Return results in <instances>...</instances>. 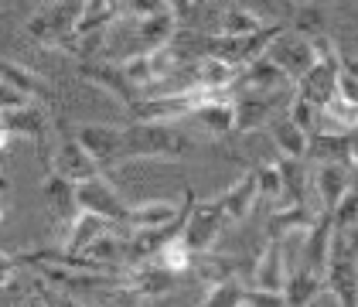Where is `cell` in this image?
<instances>
[{
  "mask_svg": "<svg viewBox=\"0 0 358 307\" xmlns=\"http://www.w3.org/2000/svg\"><path fill=\"white\" fill-rule=\"evenodd\" d=\"M201 154V140L171 123H127L123 127V154L120 168L134 161H178Z\"/></svg>",
  "mask_w": 358,
  "mask_h": 307,
  "instance_id": "obj_1",
  "label": "cell"
},
{
  "mask_svg": "<svg viewBox=\"0 0 358 307\" xmlns=\"http://www.w3.org/2000/svg\"><path fill=\"white\" fill-rule=\"evenodd\" d=\"M83 7H85V0H76V3H72V0L45 3V7H38L28 17L24 34H28L31 41L45 45V48H62V45L76 34V24H79V17H83Z\"/></svg>",
  "mask_w": 358,
  "mask_h": 307,
  "instance_id": "obj_2",
  "label": "cell"
},
{
  "mask_svg": "<svg viewBox=\"0 0 358 307\" xmlns=\"http://www.w3.org/2000/svg\"><path fill=\"white\" fill-rule=\"evenodd\" d=\"M294 103V89H280V92H243L236 96V134H252L276 123L280 116H287Z\"/></svg>",
  "mask_w": 358,
  "mask_h": 307,
  "instance_id": "obj_3",
  "label": "cell"
},
{
  "mask_svg": "<svg viewBox=\"0 0 358 307\" xmlns=\"http://www.w3.org/2000/svg\"><path fill=\"white\" fill-rule=\"evenodd\" d=\"M55 130H58V143L52 147V157H48V174H58V178H65V181H72V185H83V181H92V178H99L103 171L99 164L89 157L83 150V143L76 140V134L55 120Z\"/></svg>",
  "mask_w": 358,
  "mask_h": 307,
  "instance_id": "obj_4",
  "label": "cell"
},
{
  "mask_svg": "<svg viewBox=\"0 0 358 307\" xmlns=\"http://www.w3.org/2000/svg\"><path fill=\"white\" fill-rule=\"evenodd\" d=\"M280 34H287V24H283V21H280V24H266L259 34H249V38H208V55L222 58L225 65H232V69L239 72V69H246L249 62L266 55L270 45H273Z\"/></svg>",
  "mask_w": 358,
  "mask_h": 307,
  "instance_id": "obj_5",
  "label": "cell"
},
{
  "mask_svg": "<svg viewBox=\"0 0 358 307\" xmlns=\"http://www.w3.org/2000/svg\"><path fill=\"white\" fill-rule=\"evenodd\" d=\"M76 201H79V208L89 212V215H99V219H106V222H113V225H127L130 201L116 192V185H113L106 174L76 185Z\"/></svg>",
  "mask_w": 358,
  "mask_h": 307,
  "instance_id": "obj_6",
  "label": "cell"
},
{
  "mask_svg": "<svg viewBox=\"0 0 358 307\" xmlns=\"http://www.w3.org/2000/svg\"><path fill=\"white\" fill-rule=\"evenodd\" d=\"M225 215H222V205H219V195L215 198H205V201H194L192 215H188V225L181 232L185 246L194 252V256H205V252L215 250L219 243L222 229H225Z\"/></svg>",
  "mask_w": 358,
  "mask_h": 307,
  "instance_id": "obj_7",
  "label": "cell"
},
{
  "mask_svg": "<svg viewBox=\"0 0 358 307\" xmlns=\"http://www.w3.org/2000/svg\"><path fill=\"white\" fill-rule=\"evenodd\" d=\"M194 192H185V201H174V198H147V201H130V212H127V232H154V229H167L174 219H181V212L194 201Z\"/></svg>",
  "mask_w": 358,
  "mask_h": 307,
  "instance_id": "obj_8",
  "label": "cell"
},
{
  "mask_svg": "<svg viewBox=\"0 0 358 307\" xmlns=\"http://www.w3.org/2000/svg\"><path fill=\"white\" fill-rule=\"evenodd\" d=\"M76 140L83 143V150L99 164V171L120 168V154H123V127H110V123H79Z\"/></svg>",
  "mask_w": 358,
  "mask_h": 307,
  "instance_id": "obj_9",
  "label": "cell"
},
{
  "mask_svg": "<svg viewBox=\"0 0 358 307\" xmlns=\"http://www.w3.org/2000/svg\"><path fill=\"white\" fill-rule=\"evenodd\" d=\"M338 55H341V48H338L334 55L321 58L301 83L294 85V96L303 99V103H310L317 113L338 96V83H341V62H338Z\"/></svg>",
  "mask_w": 358,
  "mask_h": 307,
  "instance_id": "obj_10",
  "label": "cell"
},
{
  "mask_svg": "<svg viewBox=\"0 0 358 307\" xmlns=\"http://www.w3.org/2000/svg\"><path fill=\"white\" fill-rule=\"evenodd\" d=\"M76 76L85 79V83H92L96 89H103L106 96H113L123 110H130L140 99V92L127 83L120 62H103V58H96V62H76Z\"/></svg>",
  "mask_w": 358,
  "mask_h": 307,
  "instance_id": "obj_11",
  "label": "cell"
},
{
  "mask_svg": "<svg viewBox=\"0 0 358 307\" xmlns=\"http://www.w3.org/2000/svg\"><path fill=\"white\" fill-rule=\"evenodd\" d=\"M266 58L273 62L276 69L290 79V83L297 85L317 65V52H314V41H307V38H297V34H280L273 45H270V52H266Z\"/></svg>",
  "mask_w": 358,
  "mask_h": 307,
  "instance_id": "obj_12",
  "label": "cell"
},
{
  "mask_svg": "<svg viewBox=\"0 0 358 307\" xmlns=\"http://www.w3.org/2000/svg\"><path fill=\"white\" fill-rule=\"evenodd\" d=\"M41 198H45V212H48V219L55 225L58 243H62L69 236L72 222L79 219V212H83L79 201H76V185L65 181V178H58V174H48L41 181Z\"/></svg>",
  "mask_w": 358,
  "mask_h": 307,
  "instance_id": "obj_13",
  "label": "cell"
},
{
  "mask_svg": "<svg viewBox=\"0 0 358 307\" xmlns=\"http://www.w3.org/2000/svg\"><path fill=\"white\" fill-rule=\"evenodd\" d=\"M352 188V171L341 164H310V208L321 212H334L338 201L348 195Z\"/></svg>",
  "mask_w": 358,
  "mask_h": 307,
  "instance_id": "obj_14",
  "label": "cell"
},
{
  "mask_svg": "<svg viewBox=\"0 0 358 307\" xmlns=\"http://www.w3.org/2000/svg\"><path fill=\"white\" fill-rule=\"evenodd\" d=\"M331 243H334V219H331L328 212H321L314 219V225L307 229V236H303V252H301L303 270H310V273H317V277L324 280L328 259H331Z\"/></svg>",
  "mask_w": 358,
  "mask_h": 307,
  "instance_id": "obj_15",
  "label": "cell"
},
{
  "mask_svg": "<svg viewBox=\"0 0 358 307\" xmlns=\"http://www.w3.org/2000/svg\"><path fill=\"white\" fill-rule=\"evenodd\" d=\"M287 277H290V270H287V259H283V243L266 239L263 250L256 252V263H252V287L270 290V294H283Z\"/></svg>",
  "mask_w": 358,
  "mask_h": 307,
  "instance_id": "obj_16",
  "label": "cell"
},
{
  "mask_svg": "<svg viewBox=\"0 0 358 307\" xmlns=\"http://www.w3.org/2000/svg\"><path fill=\"white\" fill-rule=\"evenodd\" d=\"M280 89H294V83L266 55L249 62L246 69H239L236 72V83H232L236 96H243V92H280Z\"/></svg>",
  "mask_w": 358,
  "mask_h": 307,
  "instance_id": "obj_17",
  "label": "cell"
},
{
  "mask_svg": "<svg viewBox=\"0 0 358 307\" xmlns=\"http://www.w3.org/2000/svg\"><path fill=\"white\" fill-rule=\"evenodd\" d=\"M55 123H52V116L45 113L41 103H31L24 110H14V113H3L0 116V130L7 134V137H28L34 143H41V140L48 137V130H52Z\"/></svg>",
  "mask_w": 358,
  "mask_h": 307,
  "instance_id": "obj_18",
  "label": "cell"
},
{
  "mask_svg": "<svg viewBox=\"0 0 358 307\" xmlns=\"http://www.w3.org/2000/svg\"><path fill=\"white\" fill-rule=\"evenodd\" d=\"M283 181V205L280 208H310V164L307 161H276Z\"/></svg>",
  "mask_w": 358,
  "mask_h": 307,
  "instance_id": "obj_19",
  "label": "cell"
},
{
  "mask_svg": "<svg viewBox=\"0 0 358 307\" xmlns=\"http://www.w3.org/2000/svg\"><path fill=\"white\" fill-rule=\"evenodd\" d=\"M116 225L106 222V219H99V215H89V212H79V219L72 222L69 229V236L58 243L55 250L69 252V256H85V250L96 243V239H103L106 232H113Z\"/></svg>",
  "mask_w": 358,
  "mask_h": 307,
  "instance_id": "obj_20",
  "label": "cell"
},
{
  "mask_svg": "<svg viewBox=\"0 0 358 307\" xmlns=\"http://www.w3.org/2000/svg\"><path fill=\"white\" fill-rule=\"evenodd\" d=\"M256 201H259V192H256V174L249 171L243 174L236 185H229L225 192L219 195V205H222V215H225V222H243L249 212L256 208Z\"/></svg>",
  "mask_w": 358,
  "mask_h": 307,
  "instance_id": "obj_21",
  "label": "cell"
},
{
  "mask_svg": "<svg viewBox=\"0 0 358 307\" xmlns=\"http://www.w3.org/2000/svg\"><path fill=\"white\" fill-rule=\"evenodd\" d=\"M0 83L14 85L21 96H28L31 103H41V99H52V96H55V92H52V85L45 83L34 69L17 65V62H7V58H0Z\"/></svg>",
  "mask_w": 358,
  "mask_h": 307,
  "instance_id": "obj_22",
  "label": "cell"
},
{
  "mask_svg": "<svg viewBox=\"0 0 358 307\" xmlns=\"http://www.w3.org/2000/svg\"><path fill=\"white\" fill-rule=\"evenodd\" d=\"M263 28H266V21L259 17L256 7L225 3L219 14V34H215V38H249V34H259Z\"/></svg>",
  "mask_w": 358,
  "mask_h": 307,
  "instance_id": "obj_23",
  "label": "cell"
},
{
  "mask_svg": "<svg viewBox=\"0 0 358 307\" xmlns=\"http://www.w3.org/2000/svg\"><path fill=\"white\" fill-rule=\"evenodd\" d=\"M174 283H178V277L161 270V266H154V263H143V266L127 270V290H134L143 301H147V297H164V294H171Z\"/></svg>",
  "mask_w": 358,
  "mask_h": 307,
  "instance_id": "obj_24",
  "label": "cell"
},
{
  "mask_svg": "<svg viewBox=\"0 0 358 307\" xmlns=\"http://www.w3.org/2000/svg\"><path fill=\"white\" fill-rule=\"evenodd\" d=\"M123 17V7L113 3V0H85L83 17L76 24V34L72 38H89V34H106V31Z\"/></svg>",
  "mask_w": 358,
  "mask_h": 307,
  "instance_id": "obj_25",
  "label": "cell"
},
{
  "mask_svg": "<svg viewBox=\"0 0 358 307\" xmlns=\"http://www.w3.org/2000/svg\"><path fill=\"white\" fill-rule=\"evenodd\" d=\"M266 130L273 137L280 157H287V161H307V143H310V137L303 134L297 123H290V116H280Z\"/></svg>",
  "mask_w": 358,
  "mask_h": 307,
  "instance_id": "obj_26",
  "label": "cell"
},
{
  "mask_svg": "<svg viewBox=\"0 0 358 307\" xmlns=\"http://www.w3.org/2000/svg\"><path fill=\"white\" fill-rule=\"evenodd\" d=\"M192 273L205 287H219V283H229V280H239V259L219 256V252H205V256H194Z\"/></svg>",
  "mask_w": 358,
  "mask_h": 307,
  "instance_id": "obj_27",
  "label": "cell"
},
{
  "mask_svg": "<svg viewBox=\"0 0 358 307\" xmlns=\"http://www.w3.org/2000/svg\"><path fill=\"white\" fill-rule=\"evenodd\" d=\"M317 219L314 208H273L266 219V239H287L290 232H307Z\"/></svg>",
  "mask_w": 358,
  "mask_h": 307,
  "instance_id": "obj_28",
  "label": "cell"
},
{
  "mask_svg": "<svg viewBox=\"0 0 358 307\" xmlns=\"http://www.w3.org/2000/svg\"><path fill=\"white\" fill-rule=\"evenodd\" d=\"M192 120L201 123V130H208V137H225V134H236V103L232 99H219V103H208L194 113Z\"/></svg>",
  "mask_w": 358,
  "mask_h": 307,
  "instance_id": "obj_29",
  "label": "cell"
},
{
  "mask_svg": "<svg viewBox=\"0 0 358 307\" xmlns=\"http://www.w3.org/2000/svg\"><path fill=\"white\" fill-rule=\"evenodd\" d=\"M321 290H324V280L317 277V273H310V270H303V266H297V270L287 277L283 297H287V307H307L310 301H317Z\"/></svg>",
  "mask_w": 358,
  "mask_h": 307,
  "instance_id": "obj_30",
  "label": "cell"
},
{
  "mask_svg": "<svg viewBox=\"0 0 358 307\" xmlns=\"http://www.w3.org/2000/svg\"><path fill=\"white\" fill-rule=\"evenodd\" d=\"M324 10H328V7H321V3H294V14H290L294 34H297V38H307V41L324 38V34H328V14H324Z\"/></svg>",
  "mask_w": 358,
  "mask_h": 307,
  "instance_id": "obj_31",
  "label": "cell"
},
{
  "mask_svg": "<svg viewBox=\"0 0 358 307\" xmlns=\"http://www.w3.org/2000/svg\"><path fill=\"white\" fill-rule=\"evenodd\" d=\"M321 127L328 134H358V106L348 103L345 96H334L321 110Z\"/></svg>",
  "mask_w": 358,
  "mask_h": 307,
  "instance_id": "obj_32",
  "label": "cell"
},
{
  "mask_svg": "<svg viewBox=\"0 0 358 307\" xmlns=\"http://www.w3.org/2000/svg\"><path fill=\"white\" fill-rule=\"evenodd\" d=\"M236 83V69L232 65H225L222 58H201L198 62V85L201 89H208V92H225V89H232Z\"/></svg>",
  "mask_w": 358,
  "mask_h": 307,
  "instance_id": "obj_33",
  "label": "cell"
},
{
  "mask_svg": "<svg viewBox=\"0 0 358 307\" xmlns=\"http://www.w3.org/2000/svg\"><path fill=\"white\" fill-rule=\"evenodd\" d=\"M192 263H194V252L185 246V239H181V236H178V239H171L164 250L154 256V266H161V270L174 273V277L192 273Z\"/></svg>",
  "mask_w": 358,
  "mask_h": 307,
  "instance_id": "obj_34",
  "label": "cell"
},
{
  "mask_svg": "<svg viewBox=\"0 0 358 307\" xmlns=\"http://www.w3.org/2000/svg\"><path fill=\"white\" fill-rule=\"evenodd\" d=\"M243 301H246V283L229 280V283H219V287H208L205 297L194 307H243Z\"/></svg>",
  "mask_w": 358,
  "mask_h": 307,
  "instance_id": "obj_35",
  "label": "cell"
},
{
  "mask_svg": "<svg viewBox=\"0 0 358 307\" xmlns=\"http://www.w3.org/2000/svg\"><path fill=\"white\" fill-rule=\"evenodd\" d=\"M252 174H256V192H259V198L270 205V212L280 208V205H283V181H280V168H276V161L273 164H259Z\"/></svg>",
  "mask_w": 358,
  "mask_h": 307,
  "instance_id": "obj_36",
  "label": "cell"
},
{
  "mask_svg": "<svg viewBox=\"0 0 358 307\" xmlns=\"http://www.w3.org/2000/svg\"><path fill=\"white\" fill-rule=\"evenodd\" d=\"M83 307H143V297H137L134 290L127 287H116V290H96V294H85L76 297Z\"/></svg>",
  "mask_w": 358,
  "mask_h": 307,
  "instance_id": "obj_37",
  "label": "cell"
},
{
  "mask_svg": "<svg viewBox=\"0 0 358 307\" xmlns=\"http://www.w3.org/2000/svg\"><path fill=\"white\" fill-rule=\"evenodd\" d=\"M331 219H334V232H352V229H358V192L348 188V195L338 201V208L331 212Z\"/></svg>",
  "mask_w": 358,
  "mask_h": 307,
  "instance_id": "obj_38",
  "label": "cell"
},
{
  "mask_svg": "<svg viewBox=\"0 0 358 307\" xmlns=\"http://www.w3.org/2000/svg\"><path fill=\"white\" fill-rule=\"evenodd\" d=\"M287 116H290V123H297L307 137H314L317 130H321V113L314 110L310 103H303V99H297L294 96V103H290V110H287Z\"/></svg>",
  "mask_w": 358,
  "mask_h": 307,
  "instance_id": "obj_39",
  "label": "cell"
},
{
  "mask_svg": "<svg viewBox=\"0 0 358 307\" xmlns=\"http://www.w3.org/2000/svg\"><path fill=\"white\" fill-rule=\"evenodd\" d=\"M243 307H287V297L283 294H270V290H259V287H246Z\"/></svg>",
  "mask_w": 358,
  "mask_h": 307,
  "instance_id": "obj_40",
  "label": "cell"
},
{
  "mask_svg": "<svg viewBox=\"0 0 358 307\" xmlns=\"http://www.w3.org/2000/svg\"><path fill=\"white\" fill-rule=\"evenodd\" d=\"M17 259L14 256H7V252L0 250V290H7L10 283H14V277H17Z\"/></svg>",
  "mask_w": 358,
  "mask_h": 307,
  "instance_id": "obj_41",
  "label": "cell"
},
{
  "mask_svg": "<svg viewBox=\"0 0 358 307\" xmlns=\"http://www.w3.org/2000/svg\"><path fill=\"white\" fill-rule=\"evenodd\" d=\"M338 62H341V72H345V76H352V79L358 83V58L341 52V55H338Z\"/></svg>",
  "mask_w": 358,
  "mask_h": 307,
  "instance_id": "obj_42",
  "label": "cell"
},
{
  "mask_svg": "<svg viewBox=\"0 0 358 307\" xmlns=\"http://www.w3.org/2000/svg\"><path fill=\"white\" fill-rule=\"evenodd\" d=\"M307 307H338V301L331 297L328 290H321V294H317V301H310V304H307Z\"/></svg>",
  "mask_w": 358,
  "mask_h": 307,
  "instance_id": "obj_43",
  "label": "cell"
},
{
  "mask_svg": "<svg viewBox=\"0 0 358 307\" xmlns=\"http://www.w3.org/2000/svg\"><path fill=\"white\" fill-rule=\"evenodd\" d=\"M28 307H48V304H45V301H41V297L31 290V294H28Z\"/></svg>",
  "mask_w": 358,
  "mask_h": 307,
  "instance_id": "obj_44",
  "label": "cell"
},
{
  "mask_svg": "<svg viewBox=\"0 0 358 307\" xmlns=\"http://www.w3.org/2000/svg\"><path fill=\"white\" fill-rule=\"evenodd\" d=\"M7 140H10V137H7V134L0 130V154H3V147H7Z\"/></svg>",
  "mask_w": 358,
  "mask_h": 307,
  "instance_id": "obj_45",
  "label": "cell"
},
{
  "mask_svg": "<svg viewBox=\"0 0 358 307\" xmlns=\"http://www.w3.org/2000/svg\"><path fill=\"white\" fill-rule=\"evenodd\" d=\"M352 192H358V171H352Z\"/></svg>",
  "mask_w": 358,
  "mask_h": 307,
  "instance_id": "obj_46",
  "label": "cell"
},
{
  "mask_svg": "<svg viewBox=\"0 0 358 307\" xmlns=\"http://www.w3.org/2000/svg\"><path fill=\"white\" fill-rule=\"evenodd\" d=\"M3 215H7V205H3V198H0V219H3Z\"/></svg>",
  "mask_w": 358,
  "mask_h": 307,
  "instance_id": "obj_47",
  "label": "cell"
},
{
  "mask_svg": "<svg viewBox=\"0 0 358 307\" xmlns=\"http://www.w3.org/2000/svg\"><path fill=\"white\" fill-rule=\"evenodd\" d=\"M3 192H7V181H3V178H0V198H3Z\"/></svg>",
  "mask_w": 358,
  "mask_h": 307,
  "instance_id": "obj_48",
  "label": "cell"
}]
</instances>
